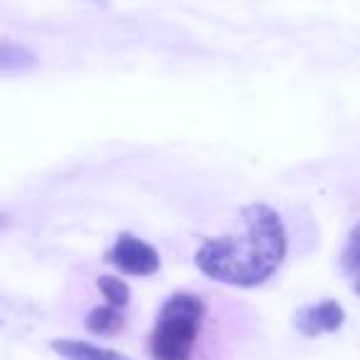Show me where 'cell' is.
Returning a JSON list of instances; mask_svg holds the SVG:
<instances>
[{
	"label": "cell",
	"mask_w": 360,
	"mask_h": 360,
	"mask_svg": "<svg viewBox=\"0 0 360 360\" xmlns=\"http://www.w3.org/2000/svg\"><path fill=\"white\" fill-rule=\"evenodd\" d=\"M84 326H86V330L94 335H104V338L119 335L121 330L126 328L124 309H116V306H111V304L94 306V309L86 314Z\"/></svg>",
	"instance_id": "7"
},
{
	"label": "cell",
	"mask_w": 360,
	"mask_h": 360,
	"mask_svg": "<svg viewBox=\"0 0 360 360\" xmlns=\"http://www.w3.org/2000/svg\"><path fill=\"white\" fill-rule=\"evenodd\" d=\"M345 323V311L338 301L323 299L299 309L294 314V326L306 338H319L326 333H335Z\"/></svg>",
	"instance_id": "4"
},
{
	"label": "cell",
	"mask_w": 360,
	"mask_h": 360,
	"mask_svg": "<svg viewBox=\"0 0 360 360\" xmlns=\"http://www.w3.org/2000/svg\"><path fill=\"white\" fill-rule=\"evenodd\" d=\"M207 321V301L195 291H175L163 301L148 335L153 360H193Z\"/></svg>",
	"instance_id": "2"
},
{
	"label": "cell",
	"mask_w": 360,
	"mask_h": 360,
	"mask_svg": "<svg viewBox=\"0 0 360 360\" xmlns=\"http://www.w3.org/2000/svg\"><path fill=\"white\" fill-rule=\"evenodd\" d=\"M242 235L205 240L195 252V266L212 281L235 289H257L279 271L289 252L281 215L266 202L242 207Z\"/></svg>",
	"instance_id": "1"
},
{
	"label": "cell",
	"mask_w": 360,
	"mask_h": 360,
	"mask_svg": "<svg viewBox=\"0 0 360 360\" xmlns=\"http://www.w3.org/2000/svg\"><path fill=\"white\" fill-rule=\"evenodd\" d=\"M353 289H355V294H358V296H360V274H358V279H355Z\"/></svg>",
	"instance_id": "12"
},
{
	"label": "cell",
	"mask_w": 360,
	"mask_h": 360,
	"mask_svg": "<svg viewBox=\"0 0 360 360\" xmlns=\"http://www.w3.org/2000/svg\"><path fill=\"white\" fill-rule=\"evenodd\" d=\"M343 266L348 271H360V222L350 230L343 250Z\"/></svg>",
	"instance_id": "9"
},
{
	"label": "cell",
	"mask_w": 360,
	"mask_h": 360,
	"mask_svg": "<svg viewBox=\"0 0 360 360\" xmlns=\"http://www.w3.org/2000/svg\"><path fill=\"white\" fill-rule=\"evenodd\" d=\"M96 289L106 299V304L116 306V309H126L131 304V286L126 284L121 276L114 274H101L96 276Z\"/></svg>",
	"instance_id": "8"
},
{
	"label": "cell",
	"mask_w": 360,
	"mask_h": 360,
	"mask_svg": "<svg viewBox=\"0 0 360 360\" xmlns=\"http://www.w3.org/2000/svg\"><path fill=\"white\" fill-rule=\"evenodd\" d=\"M8 225H11V217H8V215H6V212H0V232L6 230V227H8Z\"/></svg>",
	"instance_id": "10"
},
{
	"label": "cell",
	"mask_w": 360,
	"mask_h": 360,
	"mask_svg": "<svg viewBox=\"0 0 360 360\" xmlns=\"http://www.w3.org/2000/svg\"><path fill=\"white\" fill-rule=\"evenodd\" d=\"M50 348L62 360H131L129 355L119 353L114 348H106V345H96L91 340L79 338H52Z\"/></svg>",
	"instance_id": "5"
},
{
	"label": "cell",
	"mask_w": 360,
	"mask_h": 360,
	"mask_svg": "<svg viewBox=\"0 0 360 360\" xmlns=\"http://www.w3.org/2000/svg\"><path fill=\"white\" fill-rule=\"evenodd\" d=\"M0 323H3V321H0Z\"/></svg>",
	"instance_id": "13"
},
{
	"label": "cell",
	"mask_w": 360,
	"mask_h": 360,
	"mask_svg": "<svg viewBox=\"0 0 360 360\" xmlns=\"http://www.w3.org/2000/svg\"><path fill=\"white\" fill-rule=\"evenodd\" d=\"M106 262L126 276H153L160 269V255L153 245L136 237L134 232H121L106 252Z\"/></svg>",
	"instance_id": "3"
},
{
	"label": "cell",
	"mask_w": 360,
	"mask_h": 360,
	"mask_svg": "<svg viewBox=\"0 0 360 360\" xmlns=\"http://www.w3.org/2000/svg\"><path fill=\"white\" fill-rule=\"evenodd\" d=\"M89 3H94V6H99V8H109L111 6V0H89Z\"/></svg>",
	"instance_id": "11"
},
{
	"label": "cell",
	"mask_w": 360,
	"mask_h": 360,
	"mask_svg": "<svg viewBox=\"0 0 360 360\" xmlns=\"http://www.w3.org/2000/svg\"><path fill=\"white\" fill-rule=\"evenodd\" d=\"M37 67V55L15 40H0V75H25Z\"/></svg>",
	"instance_id": "6"
}]
</instances>
